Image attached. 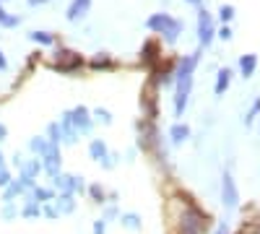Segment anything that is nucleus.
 Returning a JSON list of instances; mask_svg holds the SVG:
<instances>
[{
    "mask_svg": "<svg viewBox=\"0 0 260 234\" xmlns=\"http://www.w3.org/2000/svg\"><path fill=\"white\" fill-rule=\"evenodd\" d=\"M201 47L190 52V55H182L177 62H175V96H172V110H175V117H182L185 110H187V102H190V94H192V78H195V68L201 62Z\"/></svg>",
    "mask_w": 260,
    "mask_h": 234,
    "instance_id": "obj_1",
    "label": "nucleus"
},
{
    "mask_svg": "<svg viewBox=\"0 0 260 234\" xmlns=\"http://www.w3.org/2000/svg\"><path fill=\"white\" fill-rule=\"evenodd\" d=\"M146 29L151 34H159L167 42V47H172V45H177V39H180L185 26H182V21L177 16H172L167 11H159V13H151L146 18Z\"/></svg>",
    "mask_w": 260,
    "mask_h": 234,
    "instance_id": "obj_2",
    "label": "nucleus"
},
{
    "mask_svg": "<svg viewBox=\"0 0 260 234\" xmlns=\"http://www.w3.org/2000/svg\"><path fill=\"white\" fill-rule=\"evenodd\" d=\"M206 224H208L206 214L187 198L185 211L180 214V234H203L206 231Z\"/></svg>",
    "mask_w": 260,
    "mask_h": 234,
    "instance_id": "obj_3",
    "label": "nucleus"
},
{
    "mask_svg": "<svg viewBox=\"0 0 260 234\" xmlns=\"http://www.w3.org/2000/svg\"><path fill=\"white\" fill-rule=\"evenodd\" d=\"M83 65H86L83 55H78L76 50H68V47H57V52H55V62H52V68H55L57 73L71 76V73H78Z\"/></svg>",
    "mask_w": 260,
    "mask_h": 234,
    "instance_id": "obj_4",
    "label": "nucleus"
},
{
    "mask_svg": "<svg viewBox=\"0 0 260 234\" xmlns=\"http://www.w3.org/2000/svg\"><path fill=\"white\" fill-rule=\"evenodd\" d=\"M216 39V21H213V13L206 11V8H198V47L201 50H208Z\"/></svg>",
    "mask_w": 260,
    "mask_h": 234,
    "instance_id": "obj_5",
    "label": "nucleus"
},
{
    "mask_svg": "<svg viewBox=\"0 0 260 234\" xmlns=\"http://www.w3.org/2000/svg\"><path fill=\"white\" fill-rule=\"evenodd\" d=\"M221 206L226 211H234L237 206H240V190H237V182H234L229 169L221 175Z\"/></svg>",
    "mask_w": 260,
    "mask_h": 234,
    "instance_id": "obj_6",
    "label": "nucleus"
},
{
    "mask_svg": "<svg viewBox=\"0 0 260 234\" xmlns=\"http://www.w3.org/2000/svg\"><path fill=\"white\" fill-rule=\"evenodd\" d=\"M71 120H73V125H76V130L81 133V136H91V130H94V117H91V110L89 107H83V104H76V107L71 110Z\"/></svg>",
    "mask_w": 260,
    "mask_h": 234,
    "instance_id": "obj_7",
    "label": "nucleus"
},
{
    "mask_svg": "<svg viewBox=\"0 0 260 234\" xmlns=\"http://www.w3.org/2000/svg\"><path fill=\"white\" fill-rule=\"evenodd\" d=\"M39 161H42V172H45L47 177L60 175V172H62V154H60V146L52 143V146L47 148V154L39 156Z\"/></svg>",
    "mask_w": 260,
    "mask_h": 234,
    "instance_id": "obj_8",
    "label": "nucleus"
},
{
    "mask_svg": "<svg viewBox=\"0 0 260 234\" xmlns=\"http://www.w3.org/2000/svg\"><path fill=\"white\" fill-rule=\"evenodd\" d=\"M91 6H94V0H71L68 8H65V18H68L71 24H78V21H83L89 16Z\"/></svg>",
    "mask_w": 260,
    "mask_h": 234,
    "instance_id": "obj_9",
    "label": "nucleus"
},
{
    "mask_svg": "<svg viewBox=\"0 0 260 234\" xmlns=\"http://www.w3.org/2000/svg\"><path fill=\"white\" fill-rule=\"evenodd\" d=\"M57 122H60V127H62V146H76L78 138H81V133L76 130V125H73V120H71V110H65Z\"/></svg>",
    "mask_w": 260,
    "mask_h": 234,
    "instance_id": "obj_10",
    "label": "nucleus"
},
{
    "mask_svg": "<svg viewBox=\"0 0 260 234\" xmlns=\"http://www.w3.org/2000/svg\"><path fill=\"white\" fill-rule=\"evenodd\" d=\"M190 136H192V130H190V125H187V122H175V125L169 127V143H172V146H182V143H187Z\"/></svg>",
    "mask_w": 260,
    "mask_h": 234,
    "instance_id": "obj_11",
    "label": "nucleus"
},
{
    "mask_svg": "<svg viewBox=\"0 0 260 234\" xmlns=\"http://www.w3.org/2000/svg\"><path fill=\"white\" fill-rule=\"evenodd\" d=\"M232 78H234L232 68H219V73H216V83H213V94L224 96L229 91V86H232Z\"/></svg>",
    "mask_w": 260,
    "mask_h": 234,
    "instance_id": "obj_12",
    "label": "nucleus"
},
{
    "mask_svg": "<svg viewBox=\"0 0 260 234\" xmlns=\"http://www.w3.org/2000/svg\"><path fill=\"white\" fill-rule=\"evenodd\" d=\"M89 68H91V71H115V68H117V60H115L110 52H96V55L89 60Z\"/></svg>",
    "mask_w": 260,
    "mask_h": 234,
    "instance_id": "obj_13",
    "label": "nucleus"
},
{
    "mask_svg": "<svg viewBox=\"0 0 260 234\" xmlns=\"http://www.w3.org/2000/svg\"><path fill=\"white\" fill-rule=\"evenodd\" d=\"M52 203H55V208L60 211V216H68V214H73V211L78 208L76 195H71V193H57Z\"/></svg>",
    "mask_w": 260,
    "mask_h": 234,
    "instance_id": "obj_14",
    "label": "nucleus"
},
{
    "mask_svg": "<svg viewBox=\"0 0 260 234\" xmlns=\"http://www.w3.org/2000/svg\"><path fill=\"white\" fill-rule=\"evenodd\" d=\"M237 71H240L242 78H252L255 71H257V55L255 52H247L240 57V62H237Z\"/></svg>",
    "mask_w": 260,
    "mask_h": 234,
    "instance_id": "obj_15",
    "label": "nucleus"
},
{
    "mask_svg": "<svg viewBox=\"0 0 260 234\" xmlns=\"http://www.w3.org/2000/svg\"><path fill=\"white\" fill-rule=\"evenodd\" d=\"M159 52H161V47L156 45L154 39H151V42H146V45H143V52H141V55H143V62H146L148 68H154V65H159V62L164 60V57H161Z\"/></svg>",
    "mask_w": 260,
    "mask_h": 234,
    "instance_id": "obj_16",
    "label": "nucleus"
},
{
    "mask_svg": "<svg viewBox=\"0 0 260 234\" xmlns=\"http://www.w3.org/2000/svg\"><path fill=\"white\" fill-rule=\"evenodd\" d=\"M29 39L34 42V45H39V47H55L57 45V34H52V31H45V29H34V31H29Z\"/></svg>",
    "mask_w": 260,
    "mask_h": 234,
    "instance_id": "obj_17",
    "label": "nucleus"
},
{
    "mask_svg": "<svg viewBox=\"0 0 260 234\" xmlns=\"http://www.w3.org/2000/svg\"><path fill=\"white\" fill-rule=\"evenodd\" d=\"M21 219H42V206L31 198V193L24 195V206H21Z\"/></svg>",
    "mask_w": 260,
    "mask_h": 234,
    "instance_id": "obj_18",
    "label": "nucleus"
},
{
    "mask_svg": "<svg viewBox=\"0 0 260 234\" xmlns=\"http://www.w3.org/2000/svg\"><path fill=\"white\" fill-rule=\"evenodd\" d=\"M26 193H29V190L13 177V182H11L8 187H3V203H16V198H24Z\"/></svg>",
    "mask_w": 260,
    "mask_h": 234,
    "instance_id": "obj_19",
    "label": "nucleus"
},
{
    "mask_svg": "<svg viewBox=\"0 0 260 234\" xmlns=\"http://www.w3.org/2000/svg\"><path fill=\"white\" fill-rule=\"evenodd\" d=\"M31 193V198L39 203V206H45V203H52L55 200V195H57V190L50 185V187H45V185H37L34 190H29Z\"/></svg>",
    "mask_w": 260,
    "mask_h": 234,
    "instance_id": "obj_20",
    "label": "nucleus"
},
{
    "mask_svg": "<svg viewBox=\"0 0 260 234\" xmlns=\"http://www.w3.org/2000/svg\"><path fill=\"white\" fill-rule=\"evenodd\" d=\"M120 224L130 231H141L143 229V219L141 214H136V211H125V214H120Z\"/></svg>",
    "mask_w": 260,
    "mask_h": 234,
    "instance_id": "obj_21",
    "label": "nucleus"
},
{
    "mask_svg": "<svg viewBox=\"0 0 260 234\" xmlns=\"http://www.w3.org/2000/svg\"><path fill=\"white\" fill-rule=\"evenodd\" d=\"M107 154H110V146H107V141H104V138H91V143H89V156H91L94 161H102Z\"/></svg>",
    "mask_w": 260,
    "mask_h": 234,
    "instance_id": "obj_22",
    "label": "nucleus"
},
{
    "mask_svg": "<svg viewBox=\"0 0 260 234\" xmlns=\"http://www.w3.org/2000/svg\"><path fill=\"white\" fill-rule=\"evenodd\" d=\"M50 146H52V143L47 141V136H34V138H29V151H31L37 159H39V156H45Z\"/></svg>",
    "mask_w": 260,
    "mask_h": 234,
    "instance_id": "obj_23",
    "label": "nucleus"
},
{
    "mask_svg": "<svg viewBox=\"0 0 260 234\" xmlns=\"http://www.w3.org/2000/svg\"><path fill=\"white\" fill-rule=\"evenodd\" d=\"M39 172H42V161L34 156V159H24V164L18 166V175H26V177H39Z\"/></svg>",
    "mask_w": 260,
    "mask_h": 234,
    "instance_id": "obj_24",
    "label": "nucleus"
},
{
    "mask_svg": "<svg viewBox=\"0 0 260 234\" xmlns=\"http://www.w3.org/2000/svg\"><path fill=\"white\" fill-rule=\"evenodd\" d=\"M16 26H21V16L8 13L3 6H0V29H16Z\"/></svg>",
    "mask_w": 260,
    "mask_h": 234,
    "instance_id": "obj_25",
    "label": "nucleus"
},
{
    "mask_svg": "<svg viewBox=\"0 0 260 234\" xmlns=\"http://www.w3.org/2000/svg\"><path fill=\"white\" fill-rule=\"evenodd\" d=\"M86 195H89L94 203H99V206H104V203H107V190H104L99 182H91L89 187H86Z\"/></svg>",
    "mask_w": 260,
    "mask_h": 234,
    "instance_id": "obj_26",
    "label": "nucleus"
},
{
    "mask_svg": "<svg viewBox=\"0 0 260 234\" xmlns=\"http://www.w3.org/2000/svg\"><path fill=\"white\" fill-rule=\"evenodd\" d=\"M45 136H47V141H50V143H55V146H62V127H60V122H50Z\"/></svg>",
    "mask_w": 260,
    "mask_h": 234,
    "instance_id": "obj_27",
    "label": "nucleus"
},
{
    "mask_svg": "<svg viewBox=\"0 0 260 234\" xmlns=\"http://www.w3.org/2000/svg\"><path fill=\"white\" fill-rule=\"evenodd\" d=\"M91 117H94V122H99V125H112V112L104 110V107L91 110Z\"/></svg>",
    "mask_w": 260,
    "mask_h": 234,
    "instance_id": "obj_28",
    "label": "nucleus"
},
{
    "mask_svg": "<svg viewBox=\"0 0 260 234\" xmlns=\"http://www.w3.org/2000/svg\"><path fill=\"white\" fill-rule=\"evenodd\" d=\"M234 6H229V3H224V6H219V21L221 24H232V18H234Z\"/></svg>",
    "mask_w": 260,
    "mask_h": 234,
    "instance_id": "obj_29",
    "label": "nucleus"
},
{
    "mask_svg": "<svg viewBox=\"0 0 260 234\" xmlns=\"http://www.w3.org/2000/svg\"><path fill=\"white\" fill-rule=\"evenodd\" d=\"M0 216H3V221H13L16 216H21V208H16L13 203H3V214Z\"/></svg>",
    "mask_w": 260,
    "mask_h": 234,
    "instance_id": "obj_30",
    "label": "nucleus"
},
{
    "mask_svg": "<svg viewBox=\"0 0 260 234\" xmlns=\"http://www.w3.org/2000/svg\"><path fill=\"white\" fill-rule=\"evenodd\" d=\"M260 115V99H252V107L247 110V115H245V125L250 127L252 122H255V117Z\"/></svg>",
    "mask_w": 260,
    "mask_h": 234,
    "instance_id": "obj_31",
    "label": "nucleus"
},
{
    "mask_svg": "<svg viewBox=\"0 0 260 234\" xmlns=\"http://www.w3.org/2000/svg\"><path fill=\"white\" fill-rule=\"evenodd\" d=\"M232 37H234V31H232V26H229V24H221L219 29H216V39H221V42H232Z\"/></svg>",
    "mask_w": 260,
    "mask_h": 234,
    "instance_id": "obj_32",
    "label": "nucleus"
},
{
    "mask_svg": "<svg viewBox=\"0 0 260 234\" xmlns=\"http://www.w3.org/2000/svg\"><path fill=\"white\" fill-rule=\"evenodd\" d=\"M42 216H47V219H60V211L55 208V203H45V206H42Z\"/></svg>",
    "mask_w": 260,
    "mask_h": 234,
    "instance_id": "obj_33",
    "label": "nucleus"
},
{
    "mask_svg": "<svg viewBox=\"0 0 260 234\" xmlns=\"http://www.w3.org/2000/svg\"><path fill=\"white\" fill-rule=\"evenodd\" d=\"M11 182H13V175H11L8 164H6V166H0V187H8Z\"/></svg>",
    "mask_w": 260,
    "mask_h": 234,
    "instance_id": "obj_34",
    "label": "nucleus"
},
{
    "mask_svg": "<svg viewBox=\"0 0 260 234\" xmlns=\"http://www.w3.org/2000/svg\"><path fill=\"white\" fill-rule=\"evenodd\" d=\"M117 161H120V154H107L99 164H102L104 169H115V166H117Z\"/></svg>",
    "mask_w": 260,
    "mask_h": 234,
    "instance_id": "obj_35",
    "label": "nucleus"
},
{
    "mask_svg": "<svg viewBox=\"0 0 260 234\" xmlns=\"http://www.w3.org/2000/svg\"><path fill=\"white\" fill-rule=\"evenodd\" d=\"M86 187H89V185H86V180H83L81 175H76V195H83Z\"/></svg>",
    "mask_w": 260,
    "mask_h": 234,
    "instance_id": "obj_36",
    "label": "nucleus"
},
{
    "mask_svg": "<svg viewBox=\"0 0 260 234\" xmlns=\"http://www.w3.org/2000/svg\"><path fill=\"white\" fill-rule=\"evenodd\" d=\"M91 231H94V234H107V221H104V219H96L94 226H91Z\"/></svg>",
    "mask_w": 260,
    "mask_h": 234,
    "instance_id": "obj_37",
    "label": "nucleus"
},
{
    "mask_svg": "<svg viewBox=\"0 0 260 234\" xmlns=\"http://www.w3.org/2000/svg\"><path fill=\"white\" fill-rule=\"evenodd\" d=\"M8 71V57H6V52L0 50V73H6Z\"/></svg>",
    "mask_w": 260,
    "mask_h": 234,
    "instance_id": "obj_38",
    "label": "nucleus"
},
{
    "mask_svg": "<svg viewBox=\"0 0 260 234\" xmlns=\"http://www.w3.org/2000/svg\"><path fill=\"white\" fill-rule=\"evenodd\" d=\"M6 138H8V125H6V122H0V143H3Z\"/></svg>",
    "mask_w": 260,
    "mask_h": 234,
    "instance_id": "obj_39",
    "label": "nucleus"
},
{
    "mask_svg": "<svg viewBox=\"0 0 260 234\" xmlns=\"http://www.w3.org/2000/svg\"><path fill=\"white\" fill-rule=\"evenodd\" d=\"M50 0H26V6H31V8H39V6H47Z\"/></svg>",
    "mask_w": 260,
    "mask_h": 234,
    "instance_id": "obj_40",
    "label": "nucleus"
},
{
    "mask_svg": "<svg viewBox=\"0 0 260 234\" xmlns=\"http://www.w3.org/2000/svg\"><path fill=\"white\" fill-rule=\"evenodd\" d=\"M213 234H229V226H226V224H219Z\"/></svg>",
    "mask_w": 260,
    "mask_h": 234,
    "instance_id": "obj_41",
    "label": "nucleus"
},
{
    "mask_svg": "<svg viewBox=\"0 0 260 234\" xmlns=\"http://www.w3.org/2000/svg\"><path fill=\"white\" fill-rule=\"evenodd\" d=\"M11 164H13L16 169H18L21 164H24V159H21V154H13V161H11Z\"/></svg>",
    "mask_w": 260,
    "mask_h": 234,
    "instance_id": "obj_42",
    "label": "nucleus"
},
{
    "mask_svg": "<svg viewBox=\"0 0 260 234\" xmlns=\"http://www.w3.org/2000/svg\"><path fill=\"white\" fill-rule=\"evenodd\" d=\"M187 6H195V8H203V0H185Z\"/></svg>",
    "mask_w": 260,
    "mask_h": 234,
    "instance_id": "obj_43",
    "label": "nucleus"
},
{
    "mask_svg": "<svg viewBox=\"0 0 260 234\" xmlns=\"http://www.w3.org/2000/svg\"><path fill=\"white\" fill-rule=\"evenodd\" d=\"M0 166H6V156H3V151H0Z\"/></svg>",
    "mask_w": 260,
    "mask_h": 234,
    "instance_id": "obj_44",
    "label": "nucleus"
},
{
    "mask_svg": "<svg viewBox=\"0 0 260 234\" xmlns=\"http://www.w3.org/2000/svg\"><path fill=\"white\" fill-rule=\"evenodd\" d=\"M3 3H6V0H0V6H3Z\"/></svg>",
    "mask_w": 260,
    "mask_h": 234,
    "instance_id": "obj_45",
    "label": "nucleus"
}]
</instances>
